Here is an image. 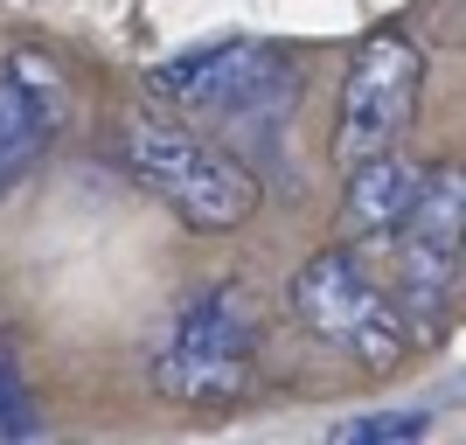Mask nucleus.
Wrapping results in <instances>:
<instances>
[{
    "instance_id": "f257e3e1",
    "label": "nucleus",
    "mask_w": 466,
    "mask_h": 445,
    "mask_svg": "<svg viewBox=\"0 0 466 445\" xmlns=\"http://www.w3.org/2000/svg\"><path fill=\"white\" fill-rule=\"evenodd\" d=\"M118 167L154 195L160 209H175L202 237L244 230L258 216V202H265V188H258V175L244 160L209 147L202 133H188L167 112H126V126H118Z\"/></svg>"
},
{
    "instance_id": "f03ea898",
    "label": "nucleus",
    "mask_w": 466,
    "mask_h": 445,
    "mask_svg": "<svg viewBox=\"0 0 466 445\" xmlns=\"http://www.w3.org/2000/svg\"><path fill=\"white\" fill-rule=\"evenodd\" d=\"M292 313L307 320V334L355 355L370 376L404 369V355L418 349L397 299H390V286L362 265V244H328L320 258H307L299 278H292Z\"/></svg>"
},
{
    "instance_id": "7ed1b4c3",
    "label": "nucleus",
    "mask_w": 466,
    "mask_h": 445,
    "mask_svg": "<svg viewBox=\"0 0 466 445\" xmlns=\"http://www.w3.org/2000/svg\"><path fill=\"white\" fill-rule=\"evenodd\" d=\"M154 389L175 404H237L258 389V334L237 286H216L175 313L154 355Z\"/></svg>"
},
{
    "instance_id": "20e7f679",
    "label": "nucleus",
    "mask_w": 466,
    "mask_h": 445,
    "mask_svg": "<svg viewBox=\"0 0 466 445\" xmlns=\"http://www.w3.org/2000/svg\"><path fill=\"white\" fill-rule=\"evenodd\" d=\"M167 112L195 118H286L299 97V63L279 56L272 42H223V49H188L175 63L147 70Z\"/></svg>"
},
{
    "instance_id": "39448f33",
    "label": "nucleus",
    "mask_w": 466,
    "mask_h": 445,
    "mask_svg": "<svg viewBox=\"0 0 466 445\" xmlns=\"http://www.w3.org/2000/svg\"><path fill=\"white\" fill-rule=\"evenodd\" d=\"M418 97H425V56H418V42L397 35V28H376L349 56V77H341L334 167H355V160H370V154L404 147L410 118H418Z\"/></svg>"
},
{
    "instance_id": "423d86ee",
    "label": "nucleus",
    "mask_w": 466,
    "mask_h": 445,
    "mask_svg": "<svg viewBox=\"0 0 466 445\" xmlns=\"http://www.w3.org/2000/svg\"><path fill=\"white\" fill-rule=\"evenodd\" d=\"M63 118H70L63 77L35 49H21V56L0 63V188H15V181L35 167Z\"/></svg>"
},
{
    "instance_id": "0eeeda50",
    "label": "nucleus",
    "mask_w": 466,
    "mask_h": 445,
    "mask_svg": "<svg viewBox=\"0 0 466 445\" xmlns=\"http://www.w3.org/2000/svg\"><path fill=\"white\" fill-rule=\"evenodd\" d=\"M418 181H425V167L404 160V147L341 167V244H383V237L404 223Z\"/></svg>"
},
{
    "instance_id": "6e6552de",
    "label": "nucleus",
    "mask_w": 466,
    "mask_h": 445,
    "mask_svg": "<svg viewBox=\"0 0 466 445\" xmlns=\"http://www.w3.org/2000/svg\"><path fill=\"white\" fill-rule=\"evenodd\" d=\"M431 418L425 410H376V418H349V425H334L341 445H390V439H418Z\"/></svg>"
},
{
    "instance_id": "1a4fd4ad",
    "label": "nucleus",
    "mask_w": 466,
    "mask_h": 445,
    "mask_svg": "<svg viewBox=\"0 0 466 445\" xmlns=\"http://www.w3.org/2000/svg\"><path fill=\"white\" fill-rule=\"evenodd\" d=\"M0 431H28V410H21V389L0 376Z\"/></svg>"
}]
</instances>
